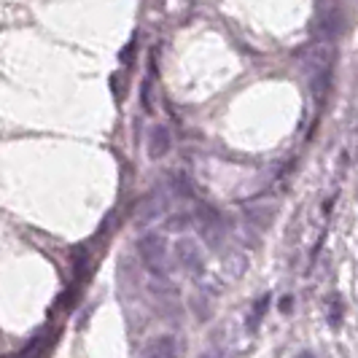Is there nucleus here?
I'll return each instance as SVG.
<instances>
[{
    "label": "nucleus",
    "instance_id": "5",
    "mask_svg": "<svg viewBox=\"0 0 358 358\" xmlns=\"http://www.w3.org/2000/svg\"><path fill=\"white\" fill-rule=\"evenodd\" d=\"M267 305H269V296H262V299L256 302V307H253V313H251V318H248V329H256V326L262 323L264 313H267Z\"/></svg>",
    "mask_w": 358,
    "mask_h": 358
},
{
    "label": "nucleus",
    "instance_id": "8",
    "mask_svg": "<svg viewBox=\"0 0 358 358\" xmlns=\"http://www.w3.org/2000/svg\"><path fill=\"white\" fill-rule=\"evenodd\" d=\"M202 358H215V356H202Z\"/></svg>",
    "mask_w": 358,
    "mask_h": 358
},
{
    "label": "nucleus",
    "instance_id": "6",
    "mask_svg": "<svg viewBox=\"0 0 358 358\" xmlns=\"http://www.w3.org/2000/svg\"><path fill=\"white\" fill-rule=\"evenodd\" d=\"M291 305H294V299H291V296H286V299L280 302V313H288V310H291Z\"/></svg>",
    "mask_w": 358,
    "mask_h": 358
},
{
    "label": "nucleus",
    "instance_id": "1",
    "mask_svg": "<svg viewBox=\"0 0 358 358\" xmlns=\"http://www.w3.org/2000/svg\"><path fill=\"white\" fill-rule=\"evenodd\" d=\"M141 256H143L145 264L154 269V272H164V243H162L157 234L141 240Z\"/></svg>",
    "mask_w": 358,
    "mask_h": 358
},
{
    "label": "nucleus",
    "instance_id": "3",
    "mask_svg": "<svg viewBox=\"0 0 358 358\" xmlns=\"http://www.w3.org/2000/svg\"><path fill=\"white\" fill-rule=\"evenodd\" d=\"M54 337H49V331H38L36 337H33V342L22 350V353H17V358H38L43 356V350L49 348V342H52Z\"/></svg>",
    "mask_w": 358,
    "mask_h": 358
},
{
    "label": "nucleus",
    "instance_id": "4",
    "mask_svg": "<svg viewBox=\"0 0 358 358\" xmlns=\"http://www.w3.org/2000/svg\"><path fill=\"white\" fill-rule=\"evenodd\" d=\"M178 259L186 264V267H197L199 256H197L194 243H180V245H178Z\"/></svg>",
    "mask_w": 358,
    "mask_h": 358
},
{
    "label": "nucleus",
    "instance_id": "2",
    "mask_svg": "<svg viewBox=\"0 0 358 358\" xmlns=\"http://www.w3.org/2000/svg\"><path fill=\"white\" fill-rule=\"evenodd\" d=\"M176 356H178V342H176V337H159V340L148 348V353H145V358H176Z\"/></svg>",
    "mask_w": 358,
    "mask_h": 358
},
{
    "label": "nucleus",
    "instance_id": "7",
    "mask_svg": "<svg viewBox=\"0 0 358 358\" xmlns=\"http://www.w3.org/2000/svg\"><path fill=\"white\" fill-rule=\"evenodd\" d=\"M299 358H313V356H310V353H302V356H299Z\"/></svg>",
    "mask_w": 358,
    "mask_h": 358
}]
</instances>
